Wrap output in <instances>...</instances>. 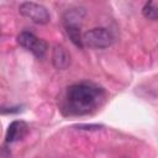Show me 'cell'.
Segmentation results:
<instances>
[{
	"mask_svg": "<svg viewBox=\"0 0 158 158\" xmlns=\"http://www.w3.org/2000/svg\"><path fill=\"white\" fill-rule=\"evenodd\" d=\"M17 42L21 47L30 51L38 59L44 57V54L47 52V48H48L47 42L44 40L37 37L35 33L28 32V31H22L17 36Z\"/></svg>",
	"mask_w": 158,
	"mask_h": 158,
	"instance_id": "obj_4",
	"label": "cell"
},
{
	"mask_svg": "<svg viewBox=\"0 0 158 158\" xmlns=\"http://www.w3.org/2000/svg\"><path fill=\"white\" fill-rule=\"evenodd\" d=\"M104 99V89L93 83L73 84L65 90L63 110L69 115H86L96 110Z\"/></svg>",
	"mask_w": 158,
	"mask_h": 158,
	"instance_id": "obj_1",
	"label": "cell"
},
{
	"mask_svg": "<svg viewBox=\"0 0 158 158\" xmlns=\"http://www.w3.org/2000/svg\"><path fill=\"white\" fill-rule=\"evenodd\" d=\"M142 15L152 21H158V5L153 1H147L142 7Z\"/></svg>",
	"mask_w": 158,
	"mask_h": 158,
	"instance_id": "obj_9",
	"label": "cell"
},
{
	"mask_svg": "<svg viewBox=\"0 0 158 158\" xmlns=\"http://www.w3.org/2000/svg\"><path fill=\"white\" fill-rule=\"evenodd\" d=\"M65 27V32L69 36L70 41L77 46L83 48L84 43H83V35L80 32V27L79 26H64Z\"/></svg>",
	"mask_w": 158,
	"mask_h": 158,
	"instance_id": "obj_8",
	"label": "cell"
},
{
	"mask_svg": "<svg viewBox=\"0 0 158 158\" xmlns=\"http://www.w3.org/2000/svg\"><path fill=\"white\" fill-rule=\"evenodd\" d=\"M27 131H28V126L26 122H23L21 120L12 121L6 130V136H5L6 143H12L19 139H22L26 136Z\"/></svg>",
	"mask_w": 158,
	"mask_h": 158,
	"instance_id": "obj_5",
	"label": "cell"
},
{
	"mask_svg": "<svg viewBox=\"0 0 158 158\" xmlns=\"http://www.w3.org/2000/svg\"><path fill=\"white\" fill-rule=\"evenodd\" d=\"M114 36L105 27H95L83 33V43L90 48H107L112 44Z\"/></svg>",
	"mask_w": 158,
	"mask_h": 158,
	"instance_id": "obj_2",
	"label": "cell"
},
{
	"mask_svg": "<svg viewBox=\"0 0 158 158\" xmlns=\"http://www.w3.org/2000/svg\"><path fill=\"white\" fill-rule=\"evenodd\" d=\"M19 11L23 17L28 19L30 21H32L37 25H46L51 20V15H49L48 10L43 5L37 4V2L25 1V2L20 4Z\"/></svg>",
	"mask_w": 158,
	"mask_h": 158,
	"instance_id": "obj_3",
	"label": "cell"
},
{
	"mask_svg": "<svg viewBox=\"0 0 158 158\" xmlns=\"http://www.w3.org/2000/svg\"><path fill=\"white\" fill-rule=\"evenodd\" d=\"M123 158H126V157H123Z\"/></svg>",
	"mask_w": 158,
	"mask_h": 158,
	"instance_id": "obj_11",
	"label": "cell"
},
{
	"mask_svg": "<svg viewBox=\"0 0 158 158\" xmlns=\"http://www.w3.org/2000/svg\"><path fill=\"white\" fill-rule=\"evenodd\" d=\"M77 127L79 130H100L102 126H100V125H78Z\"/></svg>",
	"mask_w": 158,
	"mask_h": 158,
	"instance_id": "obj_10",
	"label": "cell"
},
{
	"mask_svg": "<svg viewBox=\"0 0 158 158\" xmlns=\"http://www.w3.org/2000/svg\"><path fill=\"white\" fill-rule=\"evenodd\" d=\"M85 15L84 9L79 7V9H70L64 14V26H79L80 27V22L83 21Z\"/></svg>",
	"mask_w": 158,
	"mask_h": 158,
	"instance_id": "obj_7",
	"label": "cell"
},
{
	"mask_svg": "<svg viewBox=\"0 0 158 158\" xmlns=\"http://www.w3.org/2000/svg\"><path fill=\"white\" fill-rule=\"evenodd\" d=\"M52 63L57 69H65L69 67L70 64V56L68 53V51L60 46V44H56L53 47V52H52Z\"/></svg>",
	"mask_w": 158,
	"mask_h": 158,
	"instance_id": "obj_6",
	"label": "cell"
}]
</instances>
